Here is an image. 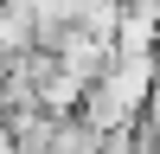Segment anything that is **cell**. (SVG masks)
Segmentation results:
<instances>
[{"mask_svg":"<svg viewBox=\"0 0 160 154\" xmlns=\"http://www.w3.org/2000/svg\"><path fill=\"white\" fill-rule=\"evenodd\" d=\"M45 51H51V58H58L71 77H77V84H96V71L109 64V51H115V45H109V38H96V32H83V26H64V32L51 38Z\"/></svg>","mask_w":160,"mask_h":154,"instance_id":"obj_1","label":"cell"},{"mask_svg":"<svg viewBox=\"0 0 160 154\" xmlns=\"http://www.w3.org/2000/svg\"><path fill=\"white\" fill-rule=\"evenodd\" d=\"M0 154H13V141H7V128H0Z\"/></svg>","mask_w":160,"mask_h":154,"instance_id":"obj_4","label":"cell"},{"mask_svg":"<svg viewBox=\"0 0 160 154\" xmlns=\"http://www.w3.org/2000/svg\"><path fill=\"white\" fill-rule=\"evenodd\" d=\"M154 58H160V13H154Z\"/></svg>","mask_w":160,"mask_h":154,"instance_id":"obj_3","label":"cell"},{"mask_svg":"<svg viewBox=\"0 0 160 154\" xmlns=\"http://www.w3.org/2000/svg\"><path fill=\"white\" fill-rule=\"evenodd\" d=\"M26 51H32V19L19 13V0H7L0 7V64L26 58Z\"/></svg>","mask_w":160,"mask_h":154,"instance_id":"obj_2","label":"cell"}]
</instances>
